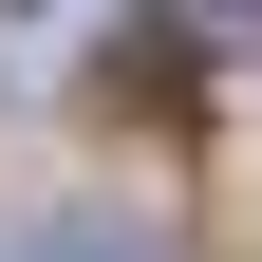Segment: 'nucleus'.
<instances>
[{
	"label": "nucleus",
	"instance_id": "1",
	"mask_svg": "<svg viewBox=\"0 0 262 262\" xmlns=\"http://www.w3.org/2000/svg\"><path fill=\"white\" fill-rule=\"evenodd\" d=\"M0 262H131V225H19Z\"/></svg>",
	"mask_w": 262,
	"mask_h": 262
}]
</instances>
